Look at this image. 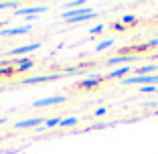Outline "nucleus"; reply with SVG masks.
Here are the masks:
<instances>
[{
	"mask_svg": "<svg viewBox=\"0 0 158 154\" xmlns=\"http://www.w3.org/2000/svg\"><path fill=\"white\" fill-rule=\"evenodd\" d=\"M63 73H53V75H35V77H24L20 79V85H37V83H45V81H55L59 79Z\"/></svg>",
	"mask_w": 158,
	"mask_h": 154,
	"instance_id": "f257e3e1",
	"label": "nucleus"
},
{
	"mask_svg": "<svg viewBox=\"0 0 158 154\" xmlns=\"http://www.w3.org/2000/svg\"><path fill=\"white\" fill-rule=\"evenodd\" d=\"M41 45H43L41 41L28 43V45H23V47H16V49H12V51H8V55H12V57H24V55H28V53L39 51V49H41Z\"/></svg>",
	"mask_w": 158,
	"mask_h": 154,
	"instance_id": "f03ea898",
	"label": "nucleus"
},
{
	"mask_svg": "<svg viewBox=\"0 0 158 154\" xmlns=\"http://www.w3.org/2000/svg\"><path fill=\"white\" fill-rule=\"evenodd\" d=\"M39 124H45V118L35 116V118H28V120L14 122V130H24V128H35V130H37V128H39Z\"/></svg>",
	"mask_w": 158,
	"mask_h": 154,
	"instance_id": "7ed1b4c3",
	"label": "nucleus"
},
{
	"mask_svg": "<svg viewBox=\"0 0 158 154\" xmlns=\"http://www.w3.org/2000/svg\"><path fill=\"white\" fill-rule=\"evenodd\" d=\"M67 98L65 95H53V98H43L33 102V107H47V106H59V103H65Z\"/></svg>",
	"mask_w": 158,
	"mask_h": 154,
	"instance_id": "20e7f679",
	"label": "nucleus"
},
{
	"mask_svg": "<svg viewBox=\"0 0 158 154\" xmlns=\"http://www.w3.org/2000/svg\"><path fill=\"white\" fill-rule=\"evenodd\" d=\"M140 57H136V55H116V57H110V59L103 63V65H107V67H114V65H128L130 61H138Z\"/></svg>",
	"mask_w": 158,
	"mask_h": 154,
	"instance_id": "39448f33",
	"label": "nucleus"
},
{
	"mask_svg": "<svg viewBox=\"0 0 158 154\" xmlns=\"http://www.w3.org/2000/svg\"><path fill=\"white\" fill-rule=\"evenodd\" d=\"M47 10H49V6H24V8L14 10V14L16 16H37V14L47 12Z\"/></svg>",
	"mask_w": 158,
	"mask_h": 154,
	"instance_id": "423d86ee",
	"label": "nucleus"
},
{
	"mask_svg": "<svg viewBox=\"0 0 158 154\" xmlns=\"http://www.w3.org/2000/svg\"><path fill=\"white\" fill-rule=\"evenodd\" d=\"M102 83H103V75H91V77H87V79L79 81L77 87H81V89H93V87H99Z\"/></svg>",
	"mask_w": 158,
	"mask_h": 154,
	"instance_id": "0eeeda50",
	"label": "nucleus"
},
{
	"mask_svg": "<svg viewBox=\"0 0 158 154\" xmlns=\"http://www.w3.org/2000/svg\"><path fill=\"white\" fill-rule=\"evenodd\" d=\"M91 12H95V10L89 8V6H83V8H75V10H65V12L61 14V19H63V20H69V19L85 16V14H91Z\"/></svg>",
	"mask_w": 158,
	"mask_h": 154,
	"instance_id": "6e6552de",
	"label": "nucleus"
},
{
	"mask_svg": "<svg viewBox=\"0 0 158 154\" xmlns=\"http://www.w3.org/2000/svg\"><path fill=\"white\" fill-rule=\"evenodd\" d=\"M28 31H33L31 24H24V27H12V28H2L0 31V37H16V35H24Z\"/></svg>",
	"mask_w": 158,
	"mask_h": 154,
	"instance_id": "1a4fd4ad",
	"label": "nucleus"
},
{
	"mask_svg": "<svg viewBox=\"0 0 158 154\" xmlns=\"http://www.w3.org/2000/svg\"><path fill=\"white\" fill-rule=\"evenodd\" d=\"M126 73H130V65H122V67H118V69L112 71V73L103 75V79H120V81H122Z\"/></svg>",
	"mask_w": 158,
	"mask_h": 154,
	"instance_id": "9d476101",
	"label": "nucleus"
},
{
	"mask_svg": "<svg viewBox=\"0 0 158 154\" xmlns=\"http://www.w3.org/2000/svg\"><path fill=\"white\" fill-rule=\"evenodd\" d=\"M61 120H63L61 116H53V118H49V120H45V124H43V126H39V128H37V132L53 130L55 126H59V124H61Z\"/></svg>",
	"mask_w": 158,
	"mask_h": 154,
	"instance_id": "9b49d317",
	"label": "nucleus"
},
{
	"mask_svg": "<svg viewBox=\"0 0 158 154\" xmlns=\"http://www.w3.org/2000/svg\"><path fill=\"white\" fill-rule=\"evenodd\" d=\"M158 69V63H150V65H142V67H136V73L138 75H148L152 71Z\"/></svg>",
	"mask_w": 158,
	"mask_h": 154,
	"instance_id": "f8f14e48",
	"label": "nucleus"
},
{
	"mask_svg": "<svg viewBox=\"0 0 158 154\" xmlns=\"http://www.w3.org/2000/svg\"><path fill=\"white\" fill-rule=\"evenodd\" d=\"M114 45V39H103L102 43H98L95 45V53H102V51H106V49H110Z\"/></svg>",
	"mask_w": 158,
	"mask_h": 154,
	"instance_id": "ddd939ff",
	"label": "nucleus"
},
{
	"mask_svg": "<svg viewBox=\"0 0 158 154\" xmlns=\"http://www.w3.org/2000/svg\"><path fill=\"white\" fill-rule=\"evenodd\" d=\"M75 124H79V120H77L75 116H71V118H63L59 126H61V128H73Z\"/></svg>",
	"mask_w": 158,
	"mask_h": 154,
	"instance_id": "4468645a",
	"label": "nucleus"
},
{
	"mask_svg": "<svg viewBox=\"0 0 158 154\" xmlns=\"http://www.w3.org/2000/svg\"><path fill=\"white\" fill-rule=\"evenodd\" d=\"M136 23H138V19L134 14H124L122 16V24H136Z\"/></svg>",
	"mask_w": 158,
	"mask_h": 154,
	"instance_id": "2eb2a0df",
	"label": "nucleus"
},
{
	"mask_svg": "<svg viewBox=\"0 0 158 154\" xmlns=\"http://www.w3.org/2000/svg\"><path fill=\"white\" fill-rule=\"evenodd\" d=\"M67 8H83V6H85V2H83V0H71V2H67Z\"/></svg>",
	"mask_w": 158,
	"mask_h": 154,
	"instance_id": "dca6fc26",
	"label": "nucleus"
},
{
	"mask_svg": "<svg viewBox=\"0 0 158 154\" xmlns=\"http://www.w3.org/2000/svg\"><path fill=\"white\" fill-rule=\"evenodd\" d=\"M156 91V85H142L140 87V94H154Z\"/></svg>",
	"mask_w": 158,
	"mask_h": 154,
	"instance_id": "f3484780",
	"label": "nucleus"
},
{
	"mask_svg": "<svg viewBox=\"0 0 158 154\" xmlns=\"http://www.w3.org/2000/svg\"><path fill=\"white\" fill-rule=\"evenodd\" d=\"M19 6V2H0V10H4V8H16Z\"/></svg>",
	"mask_w": 158,
	"mask_h": 154,
	"instance_id": "a211bd4d",
	"label": "nucleus"
},
{
	"mask_svg": "<svg viewBox=\"0 0 158 154\" xmlns=\"http://www.w3.org/2000/svg\"><path fill=\"white\" fill-rule=\"evenodd\" d=\"M103 31V24H98V27H91L89 28V35H99Z\"/></svg>",
	"mask_w": 158,
	"mask_h": 154,
	"instance_id": "6ab92c4d",
	"label": "nucleus"
},
{
	"mask_svg": "<svg viewBox=\"0 0 158 154\" xmlns=\"http://www.w3.org/2000/svg\"><path fill=\"white\" fill-rule=\"evenodd\" d=\"M112 28H114V31H118V33H124V31H126V24H122V23H114V24H112Z\"/></svg>",
	"mask_w": 158,
	"mask_h": 154,
	"instance_id": "aec40b11",
	"label": "nucleus"
},
{
	"mask_svg": "<svg viewBox=\"0 0 158 154\" xmlns=\"http://www.w3.org/2000/svg\"><path fill=\"white\" fill-rule=\"evenodd\" d=\"M110 124H106V122H99V124H93V126H89V130H102V128H107Z\"/></svg>",
	"mask_w": 158,
	"mask_h": 154,
	"instance_id": "412c9836",
	"label": "nucleus"
},
{
	"mask_svg": "<svg viewBox=\"0 0 158 154\" xmlns=\"http://www.w3.org/2000/svg\"><path fill=\"white\" fill-rule=\"evenodd\" d=\"M106 112H107V107H98V110L93 112V116H95V118H99V116H103Z\"/></svg>",
	"mask_w": 158,
	"mask_h": 154,
	"instance_id": "4be33fe9",
	"label": "nucleus"
},
{
	"mask_svg": "<svg viewBox=\"0 0 158 154\" xmlns=\"http://www.w3.org/2000/svg\"><path fill=\"white\" fill-rule=\"evenodd\" d=\"M148 45H150V47H158V37L152 39V41H148Z\"/></svg>",
	"mask_w": 158,
	"mask_h": 154,
	"instance_id": "5701e85b",
	"label": "nucleus"
},
{
	"mask_svg": "<svg viewBox=\"0 0 158 154\" xmlns=\"http://www.w3.org/2000/svg\"><path fill=\"white\" fill-rule=\"evenodd\" d=\"M156 94H158V87H156Z\"/></svg>",
	"mask_w": 158,
	"mask_h": 154,
	"instance_id": "b1692460",
	"label": "nucleus"
},
{
	"mask_svg": "<svg viewBox=\"0 0 158 154\" xmlns=\"http://www.w3.org/2000/svg\"><path fill=\"white\" fill-rule=\"evenodd\" d=\"M0 110H2V107H0Z\"/></svg>",
	"mask_w": 158,
	"mask_h": 154,
	"instance_id": "393cba45",
	"label": "nucleus"
}]
</instances>
